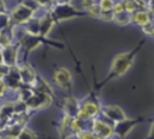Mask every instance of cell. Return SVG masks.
<instances>
[{
    "label": "cell",
    "mask_w": 154,
    "mask_h": 139,
    "mask_svg": "<svg viewBox=\"0 0 154 139\" xmlns=\"http://www.w3.org/2000/svg\"><path fill=\"white\" fill-rule=\"evenodd\" d=\"M55 23V19L53 18L51 12L45 13V16H42L40 18V36L45 37L49 34V31L52 30L53 25Z\"/></svg>",
    "instance_id": "cell-9"
},
{
    "label": "cell",
    "mask_w": 154,
    "mask_h": 139,
    "mask_svg": "<svg viewBox=\"0 0 154 139\" xmlns=\"http://www.w3.org/2000/svg\"><path fill=\"white\" fill-rule=\"evenodd\" d=\"M131 20H132V14H130L126 11L120 13H114L113 17V22H116L119 25H128L129 23H131Z\"/></svg>",
    "instance_id": "cell-12"
},
{
    "label": "cell",
    "mask_w": 154,
    "mask_h": 139,
    "mask_svg": "<svg viewBox=\"0 0 154 139\" xmlns=\"http://www.w3.org/2000/svg\"><path fill=\"white\" fill-rule=\"evenodd\" d=\"M148 10H149V11H152V13H154V0H150V1H149Z\"/></svg>",
    "instance_id": "cell-21"
},
{
    "label": "cell",
    "mask_w": 154,
    "mask_h": 139,
    "mask_svg": "<svg viewBox=\"0 0 154 139\" xmlns=\"http://www.w3.org/2000/svg\"><path fill=\"white\" fill-rule=\"evenodd\" d=\"M17 139H37L36 134L30 129H23L20 134L17 137Z\"/></svg>",
    "instance_id": "cell-16"
},
{
    "label": "cell",
    "mask_w": 154,
    "mask_h": 139,
    "mask_svg": "<svg viewBox=\"0 0 154 139\" xmlns=\"http://www.w3.org/2000/svg\"><path fill=\"white\" fill-rule=\"evenodd\" d=\"M19 75H20V79L23 83L25 84H34L35 79H36V75L34 73V71L31 70L30 66H22L19 68Z\"/></svg>",
    "instance_id": "cell-11"
},
{
    "label": "cell",
    "mask_w": 154,
    "mask_h": 139,
    "mask_svg": "<svg viewBox=\"0 0 154 139\" xmlns=\"http://www.w3.org/2000/svg\"><path fill=\"white\" fill-rule=\"evenodd\" d=\"M103 114H105V116L107 119L114 121V123L118 122V121H122V120L126 119L125 113L118 105H107V107H105L103 108Z\"/></svg>",
    "instance_id": "cell-8"
},
{
    "label": "cell",
    "mask_w": 154,
    "mask_h": 139,
    "mask_svg": "<svg viewBox=\"0 0 154 139\" xmlns=\"http://www.w3.org/2000/svg\"><path fill=\"white\" fill-rule=\"evenodd\" d=\"M124 11H126V10H125L124 1H118V2H116L114 8H113V13H120V12H124Z\"/></svg>",
    "instance_id": "cell-18"
},
{
    "label": "cell",
    "mask_w": 154,
    "mask_h": 139,
    "mask_svg": "<svg viewBox=\"0 0 154 139\" xmlns=\"http://www.w3.org/2000/svg\"><path fill=\"white\" fill-rule=\"evenodd\" d=\"M150 35L154 37V28H153V30H152V32H150Z\"/></svg>",
    "instance_id": "cell-23"
},
{
    "label": "cell",
    "mask_w": 154,
    "mask_h": 139,
    "mask_svg": "<svg viewBox=\"0 0 154 139\" xmlns=\"http://www.w3.org/2000/svg\"><path fill=\"white\" fill-rule=\"evenodd\" d=\"M34 14H35V11L32 8H30L26 5H24L23 2H20L12 8L10 16L17 25H25L30 19L34 18Z\"/></svg>",
    "instance_id": "cell-3"
},
{
    "label": "cell",
    "mask_w": 154,
    "mask_h": 139,
    "mask_svg": "<svg viewBox=\"0 0 154 139\" xmlns=\"http://www.w3.org/2000/svg\"><path fill=\"white\" fill-rule=\"evenodd\" d=\"M141 1H143V2L147 4V5H149V1H150V0H141Z\"/></svg>",
    "instance_id": "cell-22"
},
{
    "label": "cell",
    "mask_w": 154,
    "mask_h": 139,
    "mask_svg": "<svg viewBox=\"0 0 154 139\" xmlns=\"http://www.w3.org/2000/svg\"><path fill=\"white\" fill-rule=\"evenodd\" d=\"M148 139H154V122L152 123V127H150V131H149Z\"/></svg>",
    "instance_id": "cell-20"
},
{
    "label": "cell",
    "mask_w": 154,
    "mask_h": 139,
    "mask_svg": "<svg viewBox=\"0 0 154 139\" xmlns=\"http://www.w3.org/2000/svg\"><path fill=\"white\" fill-rule=\"evenodd\" d=\"M136 53V50H132V52H129V53H122L119 54L118 56L114 58L113 62H112V66H111V70H109V78H113V77H120L123 75L128 70L129 67L131 66V62H132V58H134V54Z\"/></svg>",
    "instance_id": "cell-1"
},
{
    "label": "cell",
    "mask_w": 154,
    "mask_h": 139,
    "mask_svg": "<svg viewBox=\"0 0 154 139\" xmlns=\"http://www.w3.org/2000/svg\"><path fill=\"white\" fill-rule=\"evenodd\" d=\"M82 109H84V110L90 115V117H94V116L99 113V107H97L95 103H93V102H87V103H84V105H83Z\"/></svg>",
    "instance_id": "cell-15"
},
{
    "label": "cell",
    "mask_w": 154,
    "mask_h": 139,
    "mask_svg": "<svg viewBox=\"0 0 154 139\" xmlns=\"http://www.w3.org/2000/svg\"><path fill=\"white\" fill-rule=\"evenodd\" d=\"M65 110H66V114L67 115H76V117H77V115H78V109H77V102H76V99H73V98H69V99H66V102H65Z\"/></svg>",
    "instance_id": "cell-13"
},
{
    "label": "cell",
    "mask_w": 154,
    "mask_h": 139,
    "mask_svg": "<svg viewBox=\"0 0 154 139\" xmlns=\"http://www.w3.org/2000/svg\"><path fill=\"white\" fill-rule=\"evenodd\" d=\"M17 61V50L10 44L7 47H2V64L8 66L14 65Z\"/></svg>",
    "instance_id": "cell-10"
},
{
    "label": "cell",
    "mask_w": 154,
    "mask_h": 139,
    "mask_svg": "<svg viewBox=\"0 0 154 139\" xmlns=\"http://www.w3.org/2000/svg\"><path fill=\"white\" fill-rule=\"evenodd\" d=\"M95 4V0H82V5L84 6V8L89 7L90 5H94Z\"/></svg>",
    "instance_id": "cell-19"
},
{
    "label": "cell",
    "mask_w": 154,
    "mask_h": 139,
    "mask_svg": "<svg viewBox=\"0 0 154 139\" xmlns=\"http://www.w3.org/2000/svg\"><path fill=\"white\" fill-rule=\"evenodd\" d=\"M54 81H55L57 85H59L60 87H63V89H69L70 85L72 84L71 73H70L66 68L61 67V68H59V70L55 71V73H54Z\"/></svg>",
    "instance_id": "cell-4"
},
{
    "label": "cell",
    "mask_w": 154,
    "mask_h": 139,
    "mask_svg": "<svg viewBox=\"0 0 154 139\" xmlns=\"http://www.w3.org/2000/svg\"><path fill=\"white\" fill-rule=\"evenodd\" d=\"M49 12L52 13L55 22L57 20L63 22V20L71 19L73 17H78V16L84 14L81 11H78L77 8H75L70 2H55L53 5V7L49 10Z\"/></svg>",
    "instance_id": "cell-2"
},
{
    "label": "cell",
    "mask_w": 154,
    "mask_h": 139,
    "mask_svg": "<svg viewBox=\"0 0 154 139\" xmlns=\"http://www.w3.org/2000/svg\"><path fill=\"white\" fill-rule=\"evenodd\" d=\"M152 14H153V13H152V11H149V10H140V11H137L136 13L132 14V20H131V23H135V24L140 25L141 28H144V26H147V25L154 23L153 19H152Z\"/></svg>",
    "instance_id": "cell-6"
},
{
    "label": "cell",
    "mask_w": 154,
    "mask_h": 139,
    "mask_svg": "<svg viewBox=\"0 0 154 139\" xmlns=\"http://www.w3.org/2000/svg\"><path fill=\"white\" fill-rule=\"evenodd\" d=\"M97 4H99V6H100L102 12H111V11H113L114 5H116L114 0H100Z\"/></svg>",
    "instance_id": "cell-14"
},
{
    "label": "cell",
    "mask_w": 154,
    "mask_h": 139,
    "mask_svg": "<svg viewBox=\"0 0 154 139\" xmlns=\"http://www.w3.org/2000/svg\"><path fill=\"white\" fill-rule=\"evenodd\" d=\"M36 2L38 4V6L40 7H42V8H52L53 7V5L55 4V1L54 0H36Z\"/></svg>",
    "instance_id": "cell-17"
},
{
    "label": "cell",
    "mask_w": 154,
    "mask_h": 139,
    "mask_svg": "<svg viewBox=\"0 0 154 139\" xmlns=\"http://www.w3.org/2000/svg\"><path fill=\"white\" fill-rule=\"evenodd\" d=\"M136 123H137V120H134V119H124L122 121H118V122H116V125L113 127L114 133H117L122 138L126 137L131 132V129L134 128V126Z\"/></svg>",
    "instance_id": "cell-5"
},
{
    "label": "cell",
    "mask_w": 154,
    "mask_h": 139,
    "mask_svg": "<svg viewBox=\"0 0 154 139\" xmlns=\"http://www.w3.org/2000/svg\"><path fill=\"white\" fill-rule=\"evenodd\" d=\"M93 131L96 135H99L102 139H107L114 133V129L111 126H108L106 122L100 121V120L93 121Z\"/></svg>",
    "instance_id": "cell-7"
}]
</instances>
